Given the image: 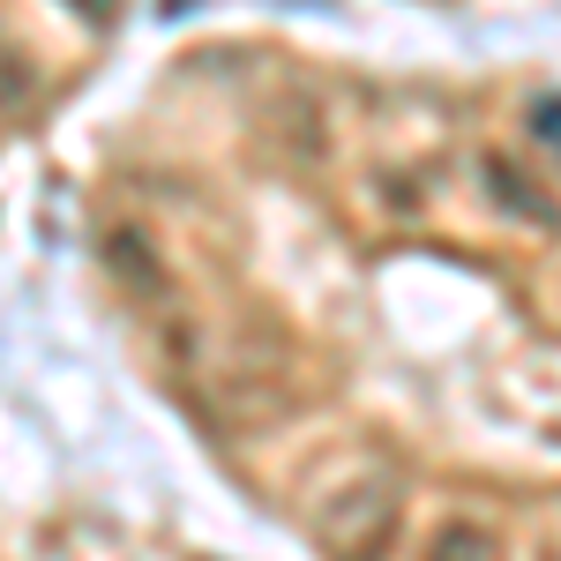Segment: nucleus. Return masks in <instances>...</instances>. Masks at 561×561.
Returning a JSON list of instances; mask_svg holds the SVG:
<instances>
[{
  "mask_svg": "<svg viewBox=\"0 0 561 561\" xmlns=\"http://www.w3.org/2000/svg\"><path fill=\"white\" fill-rule=\"evenodd\" d=\"M524 128H531V142H539V150H547V158L561 165V98H531Z\"/></svg>",
  "mask_w": 561,
  "mask_h": 561,
  "instance_id": "5",
  "label": "nucleus"
},
{
  "mask_svg": "<svg viewBox=\"0 0 561 561\" xmlns=\"http://www.w3.org/2000/svg\"><path fill=\"white\" fill-rule=\"evenodd\" d=\"M486 187H494V195H502V203H510L517 217H531V225H554V203H547L539 187H524L510 158H486Z\"/></svg>",
  "mask_w": 561,
  "mask_h": 561,
  "instance_id": "3",
  "label": "nucleus"
},
{
  "mask_svg": "<svg viewBox=\"0 0 561 561\" xmlns=\"http://www.w3.org/2000/svg\"><path fill=\"white\" fill-rule=\"evenodd\" d=\"M397 510H404V486L389 472L345 486V494L322 510V547H330V561H382L389 531H397Z\"/></svg>",
  "mask_w": 561,
  "mask_h": 561,
  "instance_id": "1",
  "label": "nucleus"
},
{
  "mask_svg": "<svg viewBox=\"0 0 561 561\" xmlns=\"http://www.w3.org/2000/svg\"><path fill=\"white\" fill-rule=\"evenodd\" d=\"M420 561H502V539H494V524H479V517H449V524H434Z\"/></svg>",
  "mask_w": 561,
  "mask_h": 561,
  "instance_id": "2",
  "label": "nucleus"
},
{
  "mask_svg": "<svg viewBox=\"0 0 561 561\" xmlns=\"http://www.w3.org/2000/svg\"><path fill=\"white\" fill-rule=\"evenodd\" d=\"M31 83H38V76H31V60H23L15 45L0 38V113H15V105L31 98Z\"/></svg>",
  "mask_w": 561,
  "mask_h": 561,
  "instance_id": "4",
  "label": "nucleus"
}]
</instances>
